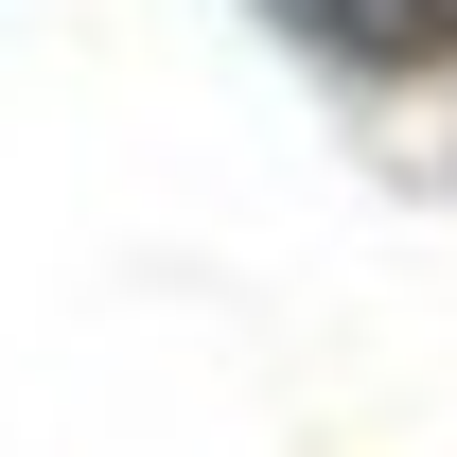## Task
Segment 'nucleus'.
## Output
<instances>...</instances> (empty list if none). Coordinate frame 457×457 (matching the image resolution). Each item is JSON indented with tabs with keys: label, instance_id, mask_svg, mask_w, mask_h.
I'll use <instances>...</instances> for the list:
<instances>
[{
	"label": "nucleus",
	"instance_id": "nucleus-1",
	"mask_svg": "<svg viewBox=\"0 0 457 457\" xmlns=\"http://www.w3.org/2000/svg\"><path fill=\"white\" fill-rule=\"evenodd\" d=\"M299 18H317L352 71H422V54H457V0H299Z\"/></svg>",
	"mask_w": 457,
	"mask_h": 457
}]
</instances>
